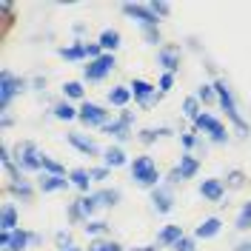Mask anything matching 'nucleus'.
Masks as SVG:
<instances>
[{
    "instance_id": "nucleus-6",
    "label": "nucleus",
    "mask_w": 251,
    "mask_h": 251,
    "mask_svg": "<svg viewBox=\"0 0 251 251\" xmlns=\"http://www.w3.org/2000/svg\"><path fill=\"white\" fill-rule=\"evenodd\" d=\"M111 69H114V57H111V54H103V57H97V60H89V66H86L83 75H86V80H103Z\"/></svg>"
},
{
    "instance_id": "nucleus-24",
    "label": "nucleus",
    "mask_w": 251,
    "mask_h": 251,
    "mask_svg": "<svg viewBox=\"0 0 251 251\" xmlns=\"http://www.w3.org/2000/svg\"><path fill=\"white\" fill-rule=\"evenodd\" d=\"M240 231H246V228H251V200L249 203H243V208H240V214H237V223H234Z\"/></svg>"
},
{
    "instance_id": "nucleus-32",
    "label": "nucleus",
    "mask_w": 251,
    "mask_h": 251,
    "mask_svg": "<svg viewBox=\"0 0 251 251\" xmlns=\"http://www.w3.org/2000/svg\"><path fill=\"white\" fill-rule=\"evenodd\" d=\"M226 186H228V188H243V186H246V174L240 172V169L228 172V177H226Z\"/></svg>"
},
{
    "instance_id": "nucleus-18",
    "label": "nucleus",
    "mask_w": 251,
    "mask_h": 251,
    "mask_svg": "<svg viewBox=\"0 0 251 251\" xmlns=\"http://www.w3.org/2000/svg\"><path fill=\"white\" fill-rule=\"evenodd\" d=\"M180 237H183V228H180V226H166V228L160 231V237H157V243H160V246H174Z\"/></svg>"
},
{
    "instance_id": "nucleus-43",
    "label": "nucleus",
    "mask_w": 251,
    "mask_h": 251,
    "mask_svg": "<svg viewBox=\"0 0 251 251\" xmlns=\"http://www.w3.org/2000/svg\"><path fill=\"white\" fill-rule=\"evenodd\" d=\"M54 240H57V246H60L63 251H66V249H72V237H69V231H60V234L54 237Z\"/></svg>"
},
{
    "instance_id": "nucleus-4",
    "label": "nucleus",
    "mask_w": 251,
    "mask_h": 251,
    "mask_svg": "<svg viewBox=\"0 0 251 251\" xmlns=\"http://www.w3.org/2000/svg\"><path fill=\"white\" fill-rule=\"evenodd\" d=\"M17 160L26 172H34V169H43V154L34 143H20L17 146Z\"/></svg>"
},
{
    "instance_id": "nucleus-15",
    "label": "nucleus",
    "mask_w": 251,
    "mask_h": 251,
    "mask_svg": "<svg viewBox=\"0 0 251 251\" xmlns=\"http://www.w3.org/2000/svg\"><path fill=\"white\" fill-rule=\"evenodd\" d=\"M220 234V220L217 217H208L203 220L200 226H197V231H194V237H200V240H208V237Z\"/></svg>"
},
{
    "instance_id": "nucleus-26",
    "label": "nucleus",
    "mask_w": 251,
    "mask_h": 251,
    "mask_svg": "<svg viewBox=\"0 0 251 251\" xmlns=\"http://www.w3.org/2000/svg\"><path fill=\"white\" fill-rule=\"evenodd\" d=\"M60 57H66V60H83V57H89V54H86V43H83V46H66V49H60Z\"/></svg>"
},
{
    "instance_id": "nucleus-36",
    "label": "nucleus",
    "mask_w": 251,
    "mask_h": 251,
    "mask_svg": "<svg viewBox=\"0 0 251 251\" xmlns=\"http://www.w3.org/2000/svg\"><path fill=\"white\" fill-rule=\"evenodd\" d=\"M183 114L191 117V120H197V117H200V111H197V97H188L186 103H183Z\"/></svg>"
},
{
    "instance_id": "nucleus-42",
    "label": "nucleus",
    "mask_w": 251,
    "mask_h": 251,
    "mask_svg": "<svg viewBox=\"0 0 251 251\" xmlns=\"http://www.w3.org/2000/svg\"><path fill=\"white\" fill-rule=\"evenodd\" d=\"M100 43H86V54H89V60H97V57H103V54H100Z\"/></svg>"
},
{
    "instance_id": "nucleus-39",
    "label": "nucleus",
    "mask_w": 251,
    "mask_h": 251,
    "mask_svg": "<svg viewBox=\"0 0 251 251\" xmlns=\"http://www.w3.org/2000/svg\"><path fill=\"white\" fill-rule=\"evenodd\" d=\"M143 37H146L149 43H160V31H157V26H143Z\"/></svg>"
},
{
    "instance_id": "nucleus-10",
    "label": "nucleus",
    "mask_w": 251,
    "mask_h": 251,
    "mask_svg": "<svg viewBox=\"0 0 251 251\" xmlns=\"http://www.w3.org/2000/svg\"><path fill=\"white\" fill-rule=\"evenodd\" d=\"M157 60H160V66L169 72V75H174L177 69H180V49H172V46H163L160 51H157Z\"/></svg>"
},
{
    "instance_id": "nucleus-37",
    "label": "nucleus",
    "mask_w": 251,
    "mask_h": 251,
    "mask_svg": "<svg viewBox=\"0 0 251 251\" xmlns=\"http://www.w3.org/2000/svg\"><path fill=\"white\" fill-rule=\"evenodd\" d=\"M63 92H66V97H83V86L72 80V83H66V86H63Z\"/></svg>"
},
{
    "instance_id": "nucleus-25",
    "label": "nucleus",
    "mask_w": 251,
    "mask_h": 251,
    "mask_svg": "<svg viewBox=\"0 0 251 251\" xmlns=\"http://www.w3.org/2000/svg\"><path fill=\"white\" fill-rule=\"evenodd\" d=\"M100 46H103V49H111V51H114V49L120 46V34H117L114 29H106L103 34H100Z\"/></svg>"
},
{
    "instance_id": "nucleus-17",
    "label": "nucleus",
    "mask_w": 251,
    "mask_h": 251,
    "mask_svg": "<svg viewBox=\"0 0 251 251\" xmlns=\"http://www.w3.org/2000/svg\"><path fill=\"white\" fill-rule=\"evenodd\" d=\"M0 228H3V231H15V228H17L15 205H3V211H0Z\"/></svg>"
},
{
    "instance_id": "nucleus-13",
    "label": "nucleus",
    "mask_w": 251,
    "mask_h": 251,
    "mask_svg": "<svg viewBox=\"0 0 251 251\" xmlns=\"http://www.w3.org/2000/svg\"><path fill=\"white\" fill-rule=\"evenodd\" d=\"M151 203H154V208L160 211V214H166V211H172L174 197H172V191H169L166 186H157L154 191H151Z\"/></svg>"
},
{
    "instance_id": "nucleus-12",
    "label": "nucleus",
    "mask_w": 251,
    "mask_h": 251,
    "mask_svg": "<svg viewBox=\"0 0 251 251\" xmlns=\"http://www.w3.org/2000/svg\"><path fill=\"white\" fill-rule=\"evenodd\" d=\"M128 89H131V94H134V97L140 100L143 106H151V100H154V92H157L151 83H146V80H134V83H131Z\"/></svg>"
},
{
    "instance_id": "nucleus-21",
    "label": "nucleus",
    "mask_w": 251,
    "mask_h": 251,
    "mask_svg": "<svg viewBox=\"0 0 251 251\" xmlns=\"http://www.w3.org/2000/svg\"><path fill=\"white\" fill-rule=\"evenodd\" d=\"M66 186H69V180H66V177H54V174H46V177L40 180V188H43V191H63Z\"/></svg>"
},
{
    "instance_id": "nucleus-22",
    "label": "nucleus",
    "mask_w": 251,
    "mask_h": 251,
    "mask_svg": "<svg viewBox=\"0 0 251 251\" xmlns=\"http://www.w3.org/2000/svg\"><path fill=\"white\" fill-rule=\"evenodd\" d=\"M94 200H97V205H114L120 200V191L117 188H103V191L94 194Z\"/></svg>"
},
{
    "instance_id": "nucleus-31",
    "label": "nucleus",
    "mask_w": 251,
    "mask_h": 251,
    "mask_svg": "<svg viewBox=\"0 0 251 251\" xmlns=\"http://www.w3.org/2000/svg\"><path fill=\"white\" fill-rule=\"evenodd\" d=\"M86 234H106L109 231V223H103V220H86Z\"/></svg>"
},
{
    "instance_id": "nucleus-7",
    "label": "nucleus",
    "mask_w": 251,
    "mask_h": 251,
    "mask_svg": "<svg viewBox=\"0 0 251 251\" xmlns=\"http://www.w3.org/2000/svg\"><path fill=\"white\" fill-rule=\"evenodd\" d=\"M123 12L128 17H137L143 26H157V15L149 9V6H140V3H123Z\"/></svg>"
},
{
    "instance_id": "nucleus-2",
    "label": "nucleus",
    "mask_w": 251,
    "mask_h": 251,
    "mask_svg": "<svg viewBox=\"0 0 251 251\" xmlns=\"http://www.w3.org/2000/svg\"><path fill=\"white\" fill-rule=\"evenodd\" d=\"M131 177L146 188H157V180H160V172H157L154 160L151 157H137L134 166H131Z\"/></svg>"
},
{
    "instance_id": "nucleus-44",
    "label": "nucleus",
    "mask_w": 251,
    "mask_h": 251,
    "mask_svg": "<svg viewBox=\"0 0 251 251\" xmlns=\"http://www.w3.org/2000/svg\"><path fill=\"white\" fill-rule=\"evenodd\" d=\"M172 83H174V75H169V72H166V75L160 77V92H169V89H172Z\"/></svg>"
},
{
    "instance_id": "nucleus-41",
    "label": "nucleus",
    "mask_w": 251,
    "mask_h": 251,
    "mask_svg": "<svg viewBox=\"0 0 251 251\" xmlns=\"http://www.w3.org/2000/svg\"><path fill=\"white\" fill-rule=\"evenodd\" d=\"M174 251H194V240H188V237H180V240L174 243Z\"/></svg>"
},
{
    "instance_id": "nucleus-35",
    "label": "nucleus",
    "mask_w": 251,
    "mask_h": 251,
    "mask_svg": "<svg viewBox=\"0 0 251 251\" xmlns=\"http://www.w3.org/2000/svg\"><path fill=\"white\" fill-rule=\"evenodd\" d=\"M43 169H46L49 174H54V177H63V166L57 163V160H51V157L43 154Z\"/></svg>"
},
{
    "instance_id": "nucleus-5",
    "label": "nucleus",
    "mask_w": 251,
    "mask_h": 251,
    "mask_svg": "<svg viewBox=\"0 0 251 251\" xmlns=\"http://www.w3.org/2000/svg\"><path fill=\"white\" fill-rule=\"evenodd\" d=\"M31 243V234L23 231V228H15V231H0V246L6 251H23Z\"/></svg>"
},
{
    "instance_id": "nucleus-48",
    "label": "nucleus",
    "mask_w": 251,
    "mask_h": 251,
    "mask_svg": "<svg viewBox=\"0 0 251 251\" xmlns=\"http://www.w3.org/2000/svg\"><path fill=\"white\" fill-rule=\"evenodd\" d=\"M234 251H251V243H240V246H237Z\"/></svg>"
},
{
    "instance_id": "nucleus-9",
    "label": "nucleus",
    "mask_w": 251,
    "mask_h": 251,
    "mask_svg": "<svg viewBox=\"0 0 251 251\" xmlns=\"http://www.w3.org/2000/svg\"><path fill=\"white\" fill-rule=\"evenodd\" d=\"M131 120H134V114H131V111H123V117H120V120L106 123V131L114 134L117 140H128V134H131Z\"/></svg>"
},
{
    "instance_id": "nucleus-8",
    "label": "nucleus",
    "mask_w": 251,
    "mask_h": 251,
    "mask_svg": "<svg viewBox=\"0 0 251 251\" xmlns=\"http://www.w3.org/2000/svg\"><path fill=\"white\" fill-rule=\"evenodd\" d=\"M194 123H197V128H203V131H208V134H211V140H214V143H226V128H223V126H220L217 120L211 117V114H200V117H197Z\"/></svg>"
},
{
    "instance_id": "nucleus-47",
    "label": "nucleus",
    "mask_w": 251,
    "mask_h": 251,
    "mask_svg": "<svg viewBox=\"0 0 251 251\" xmlns=\"http://www.w3.org/2000/svg\"><path fill=\"white\" fill-rule=\"evenodd\" d=\"M180 180H183V177H180V172H177V169H174V172L169 174V183H180Z\"/></svg>"
},
{
    "instance_id": "nucleus-14",
    "label": "nucleus",
    "mask_w": 251,
    "mask_h": 251,
    "mask_svg": "<svg viewBox=\"0 0 251 251\" xmlns=\"http://www.w3.org/2000/svg\"><path fill=\"white\" fill-rule=\"evenodd\" d=\"M200 194L205 200H223V183L220 180H203L200 183Z\"/></svg>"
},
{
    "instance_id": "nucleus-11",
    "label": "nucleus",
    "mask_w": 251,
    "mask_h": 251,
    "mask_svg": "<svg viewBox=\"0 0 251 251\" xmlns=\"http://www.w3.org/2000/svg\"><path fill=\"white\" fill-rule=\"evenodd\" d=\"M80 120L83 123H92V126H106V111L100 109V106H94V103H83Z\"/></svg>"
},
{
    "instance_id": "nucleus-16",
    "label": "nucleus",
    "mask_w": 251,
    "mask_h": 251,
    "mask_svg": "<svg viewBox=\"0 0 251 251\" xmlns=\"http://www.w3.org/2000/svg\"><path fill=\"white\" fill-rule=\"evenodd\" d=\"M197 169H200L197 157H191V154H183V157H180V166H177V172H180V177H183V180H186V177H194V174H197Z\"/></svg>"
},
{
    "instance_id": "nucleus-1",
    "label": "nucleus",
    "mask_w": 251,
    "mask_h": 251,
    "mask_svg": "<svg viewBox=\"0 0 251 251\" xmlns=\"http://www.w3.org/2000/svg\"><path fill=\"white\" fill-rule=\"evenodd\" d=\"M214 92H217V100H220V106H223V111L228 114V120L240 128V134H249V126H246V120L240 117V111H237V106H234V97H231V92H228V86H226L223 80H217V83H214Z\"/></svg>"
},
{
    "instance_id": "nucleus-50",
    "label": "nucleus",
    "mask_w": 251,
    "mask_h": 251,
    "mask_svg": "<svg viewBox=\"0 0 251 251\" xmlns=\"http://www.w3.org/2000/svg\"><path fill=\"white\" fill-rule=\"evenodd\" d=\"M66 251H80V249H75V246H72V249H66Z\"/></svg>"
},
{
    "instance_id": "nucleus-3",
    "label": "nucleus",
    "mask_w": 251,
    "mask_h": 251,
    "mask_svg": "<svg viewBox=\"0 0 251 251\" xmlns=\"http://www.w3.org/2000/svg\"><path fill=\"white\" fill-rule=\"evenodd\" d=\"M26 89V80L15 77L12 72H0V109H6L12 103V97Z\"/></svg>"
},
{
    "instance_id": "nucleus-46",
    "label": "nucleus",
    "mask_w": 251,
    "mask_h": 251,
    "mask_svg": "<svg viewBox=\"0 0 251 251\" xmlns=\"http://www.w3.org/2000/svg\"><path fill=\"white\" fill-rule=\"evenodd\" d=\"M92 174V180H106L109 177V169H94V172H89Z\"/></svg>"
},
{
    "instance_id": "nucleus-34",
    "label": "nucleus",
    "mask_w": 251,
    "mask_h": 251,
    "mask_svg": "<svg viewBox=\"0 0 251 251\" xmlns=\"http://www.w3.org/2000/svg\"><path fill=\"white\" fill-rule=\"evenodd\" d=\"M89 251H123V246H117V243H109V240H97L89 246Z\"/></svg>"
},
{
    "instance_id": "nucleus-23",
    "label": "nucleus",
    "mask_w": 251,
    "mask_h": 251,
    "mask_svg": "<svg viewBox=\"0 0 251 251\" xmlns=\"http://www.w3.org/2000/svg\"><path fill=\"white\" fill-rule=\"evenodd\" d=\"M120 166H126L123 149H109L106 151V169H120Z\"/></svg>"
},
{
    "instance_id": "nucleus-45",
    "label": "nucleus",
    "mask_w": 251,
    "mask_h": 251,
    "mask_svg": "<svg viewBox=\"0 0 251 251\" xmlns=\"http://www.w3.org/2000/svg\"><path fill=\"white\" fill-rule=\"evenodd\" d=\"M180 140H183V146H186V149H191V146H197V137H194V134H180Z\"/></svg>"
},
{
    "instance_id": "nucleus-38",
    "label": "nucleus",
    "mask_w": 251,
    "mask_h": 251,
    "mask_svg": "<svg viewBox=\"0 0 251 251\" xmlns=\"http://www.w3.org/2000/svg\"><path fill=\"white\" fill-rule=\"evenodd\" d=\"M217 97V92H214V86H203L200 92H197V100H203V103H211Z\"/></svg>"
},
{
    "instance_id": "nucleus-19",
    "label": "nucleus",
    "mask_w": 251,
    "mask_h": 251,
    "mask_svg": "<svg viewBox=\"0 0 251 251\" xmlns=\"http://www.w3.org/2000/svg\"><path fill=\"white\" fill-rule=\"evenodd\" d=\"M69 143L77 149V151H83V154H97L100 149H97V143L86 140V137H80V134H69Z\"/></svg>"
},
{
    "instance_id": "nucleus-27",
    "label": "nucleus",
    "mask_w": 251,
    "mask_h": 251,
    "mask_svg": "<svg viewBox=\"0 0 251 251\" xmlns=\"http://www.w3.org/2000/svg\"><path fill=\"white\" fill-rule=\"evenodd\" d=\"M72 183L86 191V188H89V183H92V174L86 172V169H75V172H72Z\"/></svg>"
},
{
    "instance_id": "nucleus-28",
    "label": "nucleus",
    "mask_w": 251,
    "mask_h": 251,
    "mask_svg": "<svg viewBox=\"0 0 251 251\" xmlns=\"http://www.w3.org/2000/svg\"><path fill=\"white\" fill-rule=\"evenodd\" d=\"M9 191L17 194V197H23V200H31V186L26 183V180H15V183L9 186Z\"/></svg>"
},
{
    "instance_id": "nucleus-33",
    "label": "nucleus",
    "mask_w": 251,
    "mask_h": 251,
    "mask_svg": "<svg viewBox=\"0 0 251 251\" xmlns=\"http://www.w3.org/2000/svg\"><path fill=\"white\" fill-rule=\"evenodd\" d=\"M163 134H172L169 128H146V131H140V140L143 143H154L157 137H163Z\"/></svg>"
},
{
    "instance_id": "nucleus-20",
    "label": "nucleus",
    "mask_w": 251,
    "mask_h": 251,
    "mask_svg": "<svg viewBox=\"0 0 251 251\" xmlns=\"http://www.w3.org/2000/svg\"><path fill=\"white\" fill-rule=\"evenodd\" d=\"M128 100H131V89H128V86H114V89L109 92L111 106H126Z\"/></svg>"
},
{
    "instance_id": "nucleus-49",
    "label": "nucleus",
    "mask_w": 251,
    "mask_h": 251,
    "mask_svg": "<svg viewBox=\"0 0 251 251\" xmlns=\"http://www.w3.org/2000/svg\"><path fill=\"white\" fill-rule=\"evenodd\" d=\"M131 251H157V246H140V249H131Z\"/></svg>"
},
{
    "instance_id": "nucleus-29",
    "label": "nucleus",
    "mask_w": 251,
    "mask_h": 251,
    "mask_svg": "<svg viewBox=\"0 0 251 251\" xmlns=\"http://www.w3.org/2000/svg\"><path fill=\"white\" fill-rule=\"evenodd\" d=\"M77 208H80V214H83L86 220L92 217L94 208H97V200H94V194H92V197H80V200H77Z\"/></svg>"
},
{
    "instance_id": "nucleus-30",
    "label": "nucleus",
    "mask_w": 251,
    "mask_h": 251,
    "mask_svg": "<svg viewBox=\"0 0 251 251\" xmlns=\"http://www.w3.org/2000/svg\"><path fill=\"white\" fill-rule=\"evenodd\" d=\"M54 117L57 120H75V117H80V111H75L69 103H60V106H54Z\"/></svg>"
},
{
    "instance_id": "nucleus-40",
    "label": "nucleus",
    "mask_w": 251,
    "mask_h": 251,
    "mask_svg": "<svg viewBox=\"0 0 251 251\" xmlns=\"http://www.w3.org/2000/svg\"><path fill=\"white\" fill-rule=\"evenodd\" d=\"M149 9H151V12H154L157 17H163V15H169V12H172V6H169V3H149Z\"/></svg>"
}]
</instances>
